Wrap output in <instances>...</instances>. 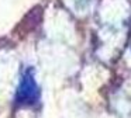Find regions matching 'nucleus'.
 I'll use <instances>...</instances> for the list:
<instances>
[{"mask_svg": "<svg viewBox=\"0 0 131 118\" xmlns=\"http://www.w3.org/2000/svg\"><path fill=\"white\" fill-rule=\"evenodd\" d=\"M40 97V89L37 86V81L34 79V73L31 69L26 70L20 80L17 89V94H16V103L21 107L26 105H32L38 101Z\"/></svg>", "mask_w": 131, "mask_h": 118, "instance_id": "f257e3e1", "label": "nucleus"}]
</instances>
